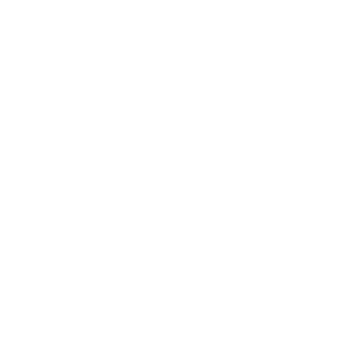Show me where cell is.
Returning <instances> with one entry per match:
<instances>
[]
</instances>
